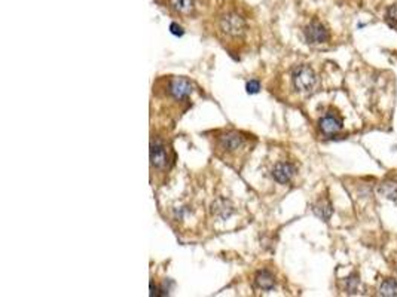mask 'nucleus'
I'll return each instance as SVG.
<instances>
[{
  "mask_svg": "<svg viewBox=\"0 0 397 297\" xmlns=\"http://www.w3.org/2000/svg\"><path fill=\"white\" fill-rule=\"evenodd\" d=\"M256 144V138L247 132L236 130H219L214 131V153L228 162L229 165L240 169L238 162H246L247 155L253 150Z\"/></svg>",
  "mask_w": 397,
  "mask_h": 297,
  "instance_id": "obj_1",
  "label": "nucleus"
},
{
  "mask_svg": "<svg viewBox=\"0 0 397 297\" xmlns=\"http://www.w3.org/2000/svg\"><path fill=\"white\" fill-rule=\"evenodd\" d=\"M217 30L228 43L243 42L249 33L247 20L236 11H226L217 20Z\"/></svg>",
  "mask_w": 397,
  "mask_h": 297,
  "instance_id": "obj_2",
  "label": "nucleus"
},
{
  "mask_svg": "<svg viewBox=\"0 0 397 297\" xmlns=\"http://www.w3.org/2000/svg\"><path fill=\"white\" fill-rule=\"evenodd\" d=\"M171 164V158H170V147L167 146V143L160 138L155 137L150 141V166L152 169L156 171H164Z\"/></svg>",
  "mask_w": 397,
  "mask_h": 297,
  "instance_id": "obj_3",
  "label": "nucleus"
},
{
  "mask_svg": "<svg viewBox=\"0 0 397 297\" xmlns=\"http://www.w3.org/2000/svg\"><path fill=\"white\" fill-rule=\"evenodd\" d=\"M292 80H293V86L299 92H309L315 86L317 77H315V71L309 66H299L292 73Z\"/></svg>",
  "mask_w": 397,
  "mask_h": 297,
  "instance_id": "obj_4",
  "label": "nucleus"
},
{
  "mask_svg": "<svg viewBox=\"0 0 397 297\" xmlns=\"http://www.w3.org/2000/svg\"><path fill=\"white\" fill-rule=\"evenodd\" d=\"M305 34V39L308 43H312V45H320V43H325L329 40L331 34L329 30L325 27V24H322L320 21L317 20H312L303 30Z\"/></svg>",
  "mask_w": 397,
  "mask_h": 297,
  "instance_id": "obj_5",
  "label": "nucleus"
},
{
  "mask_svg": "<svg viewBox=\"0 0 397 297\" xmlns=\"http://www.w3.org/2000/svg\"><path fill=\"white\" fill-rule=\"evenodd\" d=\"M296 174V166L290 162H277L272 168V178L280 184H287Z\"/></svg>",
  "mask_w": 397,
  "mask_h": 297,
  "instance_id": "obj_6",
  "label": "nucleus"
},
{
  "mask_svg": "<svg viewBox=\"0 0 397 297\" xmlns=\"http://www.w3.org/2000/svg\"><path fill=\"white\" fill-rule=\"evenodd\" d=\"M320 131L325 135H333L342 130V119L333 113H326L319 122Z\"/></svg>",
  "mask_w": 397,
  "mask_h": 297,
  "instance_id": "obj_7",
  "label": "nucleus"
},
{
  "mask_svg": "<svg viewBox=\"0 0 397 297\" xmlns=\"http://www.w3.org/2000/svg\"><path fill=\"white\" fill-rule=\"evenodd\" d=\"M255 285L259 288V290H264V291H271L275 288V278L274 275L268 270V269H262L256 273L255 276Z\"/></svg>",
  "mask_w": 397,
  "mask_h": 297,
  "instance_id": "obj_8",
  "label": "nucleus"
},
{
  "mask_svg": "<svg viewBox=\"0 0 397 297\" xmlns=\"http://www.w3.org/2000/svg\"><path fill=\"white\" fill-rule=\"evenodd\" d=\"M211 213H213V216H216L217 219H220V220H226V219H229L231 217V214L233 213V207L231 205V202L228 201V199H217L214 204H213V207H211Z\"/></svg>",
  "mask_w": 397,
  "mask_h": 297,
  "instance_id": "obj_9",
  "label": "nucleus"
},
{
  "mask_svg": "<svg viewBox=\"0 0 397 297\" xmlns=\"http://www.w3.org/2000/svg\"><path fill=\"white\" fill-rule=\"evenodd\" d=\"M312 211H314V214L319 217V219H322V220H325V222H328L329 219L332 217V214H333V207H332L331 201L328 198H322L319 199L315 204H314V207H312Z\"/></svg>",
  "mask_w": 397,
  "mask_h": 297,
  "instance_id": "obj_10",
  "label": "nucleus"
},
{
  "mask_svg": "<svg viewBox=\"0 0 397 297\" xmlns=\"http://www.w3.org/2000/svg\"><path fill=\"white\" fill-rule=\"evenodd\" d=\"M170 5L180 15L192 14V11L195 8V2L194 0H170Z\"/></svg>",
  "mask_w": 397,
  "mask_h": 297,
  "instance_id": "obj_11",
  "label": "nucleus"
},
{
  "mask_svg": "<svg viewBox=\"0 0 397 297\" xmlns=\"http://www.w3.org/2000/svg\"><path fill=\"white\" fill-rule=\"evenodd\" d=\"M379 193L384 198L390 199L393 202H397V183L396 181H384L379 186Z\"/></svg>",
  "mask_w": 397,
  "mask_h": 297,
  "instance_id": "obj_12",
  "label": "nucleus"
},
{
  "mask_svg": "<svg viewBox=\"0 0 397 297\" xmlns=\"http://www.w3.org/2000/svg\"><path fill=\"white\" fill-rule=\"evenodd\" d=\"M379 296L384 297H396L397 296V282L396 279L388 278L385 279L381 287H379Z\"/></svg>",
  "mask_w": 397,
  "mask_h": 297,
  "instance_id": "obj_13",
  "label": "nucleus"
},
{
  "mask_svg": "<svg viewBox=\"0 0 397 297\" xmlns=\"http://www.w3.org/2000/svg\"><path fill=\"white\" fill-rule=\"evenodd\" d=\"M359 287H360V278H359L357 273H353L351 276L347 278V281H345V290H347V293L356 294V293L359 291Z\"/></svg>",
  "mask_w": 397,
  "mask_h": 297,
  "instance_id": "obj_14",
  "label": "nucleus"
},
{
  "mask_svg": "<svg viewBox=\"0 0 397 297\" xmlns=\"http://www.w3.org/2000/svg\"><path fill=\"white\" fill-rule=\"evenodd\" d=\"M385 21L387 24L397 30V3L396 5H391L388 9H387V14H385Z\"/></svg>",
  "mask_w": 397,
  "mask_h": 297,
  "instance_id": "obj_15",
  "label": "nucleus"
},
{
  "mask_svg": "<svg viewBox=\"0 0 397 297\" xmlns=\"http://www.w3.org/2000/svg\"><path fill=\"white\" fill-rule=\"evenodd\" d=\"M259 89H261L259 80H250V82L247 83V92H249V94H256V92H259Z\"/></svg>",
  "mask_w": 397,
  "mask_h": 297,
  "instance_id": "obj_16",
  "label": "nucleus"
},
{
  "mask_svg": "<svg viewBox=\"0 0 397 297\" xmlns=\"http://www.w3.org/2000/svg\"><path fill=\"white\" fill-rule=\"evenodd\" d=\"M170 30H171V33L174 34V36H183V29L177 24V23H173L171 26H170Z\"/></svg>",
  "mask_w": 397,
  "mask_h": 297,
  "instance_id": "obj_17",
  "label": "nucleus"
}]
</instances>
